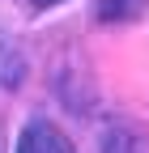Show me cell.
<instances>
[{
    "mask_svg": "<svg viewBox=\"0 0 149 153\" xmlns=\"http://www.w3.org/2000/svg\"><path fill=\"white\" fill-rule=\"evenodd\" d=\"M17 153H72V145H68L51 123L34 119V123L22 132V140H17Z\"/></svg>",
    "mask_w": 149,
    "mask_h": 153,
    "instance_id": "cell-1",
    "label": "cell"
},
{
    "mask_svg": "<svg viewBox=\"0 0 149 153\" xmlns=\"http://www.w3.org/2000/svg\"><path fill=\"white\" fill-rule=\"evenodd\" d=\"M141 0H98V17L102 22H119V17H136Z\"/></svg>",
    "mask_w": 149,
    "mask_h": 153,
    "instance_id": "cell-2",
    "label": "cell"
},
{
    "mask_svg": "<svg viewBox=\"0 0 149 153\" xmlns=\"http://www.w3.org/2000/svg\"><path fill=\"white\" fill-rule=\"evenodd\" d=\"M22 76H26V60H17L13 51H0V85H4V89H13Z\"/></svg>",
    "mask_w": 149,
    "mask_h": 153,
    "instance_id": "cell-3",
    "label": "cell"
},
{
    "mask_svg": "<svg viewBox=\"0 0 149 153\" xmlns=\"http://www.w3.org/2000/svg\"><path fill=\"white\" fill-rule=\"evenodd\" d=\"M34 9H51V4H64V0H30Z\"/></svg>",
    "mask_w": 149,
    "mask_h": 153,
    "instance_id": "cell-4",
    "label": "cell"
}]
</instances>
